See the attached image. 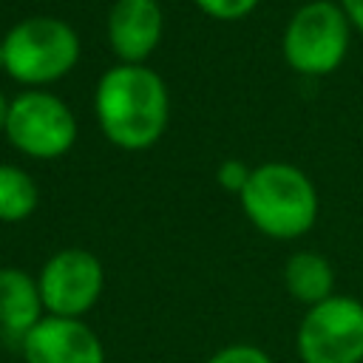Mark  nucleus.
Instances as JSON below:
<instances>
[{"label": "nucleus", "mask_w": 363, "mask_h": 363, "mask_svg": "<svg viewBox=\"0 0 363 363\" xmlns=\"http://www.w3.org/2000/svg\"><path fill=\"white\" fill-rule=\"evenodd\" d=\"M94 119L99 133L125 153L150 150L170 125V91L147 62H116L96 79Z\"/></svg>", "instance_id": "nucleus-1"}, {"label": "nucleus", "mask_w": 363, "mask_h": 363, "mask_svg": "<svg viewBox=\"0 0 363 363\" xmlns=\"http://www.w3.org/2000/svg\"><path fill=\"white\" fill-rule=\"evenodd\" d=\"M238 204L247 221L272 241H295L306 235L320 210L315 182L292 162L255 164Z\"/></svg>", "instance_id": "nucleus-2"}, {"label": "nucleus", "mask_w": 363, "mask_h": 363, "mask_svg": "<svg viewBox=\"0 0 363 363\" xmlns=\"http://www.w3.org/2000/svg\"><path fill=\"white\" fill-rule=\"evenodd\" d=\"M3 74L28 88H51L65 79L82 57L77 28L54 14H31L17 20L3 37Z\"/></svg>", "instance_id": "nucleus-3"}, {"label": "nucleus", "mask_w": 363, "mask_h": 363, "mask_svg": "<svg viewBox=\"0 0 363 363\" xmlns=\"http://www.w3.org/2000/svg\"><path fill=\"white\" fill-rule=\"evenodd\" d=\"M352 34L349 20L335 0H306L284 26V62L301 77H329L346 62Z\"/></svg>", "instance_id": "nucleus-4"}, {"label": "nucleus", "mask_w": 363, "mask_h": 363, "mask_svg": "<svg viewBox=\"0 0 363 363\" xmlns=\"http://www.w3.org/2000/svg\"><path fill=\"white\" fill-rule=\"evenodd\" d=\"M79 125L71 105L51 88H28L11 96L6 142L26 159L54 162L74 150Z\"/></svg>", "instance_id": "nucleus-5"}, {"label": "nucleus", "mask_w": 363, "mask_h": 363, "mask_svg": "<svg viewBox=\"0 0 363 363\" xmlns=\"http://www.w3.org/2000/svg\"><path fill=\"white\" fill-rule=\"evenodd\" d=\"M301 363H363V301L329 295L309 306L295 332Z\"/></svg>", "instance_id": "nucleus-6"}, {"label": "nucleus", "mask_w": 363, "mask_h": 363, "mask_svg": "<svg viewBox=\"0 0 363 363\" xmlns=\"http://www.w3.org/2000/svg\"><path fill=\"white\" fill-rule=\"evenodd\" d=\"M45 315L85 318L102 298L105 269L102 261L82 247H62L45 258L37 272Z\"/></svg>", "instance_id": "nucleus-7"}, {"label": "nucleus", "mask_w": 363, "mask_h": 363, "mask_svg": "<svg viewBox=\"0 0 363 363\" xmlns=\"http://www.w3.org/2000/svg\"><path fill=\"white\" fill-rule=\"evenodd\" d=\"M17 346L23 363H105V346L85 318L45 315Z\"/></svg>", "instance_id": "nucleus-8"}, {"label": "nucleus", "mask_w": 363, "mask_h": 363, "mask_svg": "<svg viewBox=\"0 0 363 363\" xmlns=\"http://www.w3.org/2000/svg\"><path fill=\"white\" fill-rule=\"evenodd\" d=\"M108 48L116 62L142 65L164 37V9L159 0H113L105 17Z\"/></svg>", "instance_id": "nucleus-9"}, {"label": "nucleus", "mask_w": 363, "mask_h": 363, "mask_svg": "<svg viewBox=\"0 0 363 363\" xmlns=\"http://www.w3.org/2000/svg\"><path fill=\"white\" fill-rule=\"evenodd\" d=\"M45 318L40 284L20 267H0V332L20 343Z\"/></svg>", "instance_id": "nucleus-10"}, {"label": "nucleus", "mask_w": 363, "mask_h": 363, "mask_svg": "<svg viewBox=\"0 0 363 363\" xmlns=\"http://www.w3.org/2000/svg\"><path fill=\"white\" fill-rule=\"evenodd\" d=\"M284 289L306 309L335 295V269L318 250H298L284 264Z\"/></svg>", "instance_id": "nucleus-11"}, {"label": "nucleus", "mask_w": 363, "mask_h": 363, "mask_svg": "<svg viewBox=\"0 0 363 363\" xmlns=\"http://www.w3.org/2000/svg\"><path fill=\"white\" fill-rule=\"evenodd\" d=\"M37 204H40L37 179L20 164L0 162V221L20 224L34 216Z\"/></svg>", "instance_id": "nucleus-12"}, {"label": "nucleus", "mask_w": 363, "mask_h": 363, "mask_svg": "<svg viewBox=\"0 0 363 363\" xmlns=\"http://www.w3.org/2000/svg\"><path fill=\"white\" fill-rule=\"evenodd\" d=\"M261 0H193V6L216 20V23H238V20H247L255 9H258Z\"/></svg>", "instance_id": "nucleus-13"}, {"label": "nucleus", "mask_w": 363, "mask_h": 363, "mask_svg": "<svg viewBox=\"0 0 363 363\" xmlns=\"http://www.w3.org/2000/svg\"><path fill=\"white\" fill-rule=\"evenodd\" d=\"M204 363H275V360L255 343H230L213 352Z\"/></svg>", "instance_id": "nucleus-14"}, {"label": "nucleus", "mask_w": 363, "mask_h": 363, "mask_svg": "<svg viewBox=\"0 0 363 363\" xmlns=\"http://www.w3.org/2000/svg\"><path fill=\"white\" fill-rule=\"evenodd\" d=\"M250 173H252V167L247 164V162H241V159H224L218 167H216V182H218V187L221 190H227V193H233V196H241V190L247 187V182H250Z\"/></svg>", "instance_id": "nucleus-15"}, {"label": "nucleus", "mask_w": 363, "mask_h": 363, "mask_svg": "<svg viewBox=\"0 0 363 363\" xmlns=\"http://www.w3.org/2000/svg\"><path fill=\"white\" fill-rule=\"evenodd\" d=\"M340 6V11L346 14L349 26L354 34H363V0H335Z\"/></svg>", "instance_id": "nucleus-16"}, {"label": "nucleus", "mask_w": 363, "mask_h": 363, "mask_svg": "<svg viewBox=\"0 0 363 363\" xmlns=\"http://www.w3.org/2000/svg\"><path fill=\"white\" fill-rule=\"evenodd\" d=\"M9 108H11V99L6 96V91L0 88V136H6V125H9Z\"/></svg>", "instance_id": "nucleus-17"}, {"label": "nucleus", "mask_w": 363, "mask_h": 363, "mask_svg": "<svg viewBox=\"0 0 363 363\" xmlns=\"http://www.w3.org/2000/svg\"><path fill=\"white\" fill-rule=\"evenodd\" d=\"M0 74H3V40H0Z\"/></svg>", "instance_id": "nucleus-18"}]
</instances>
